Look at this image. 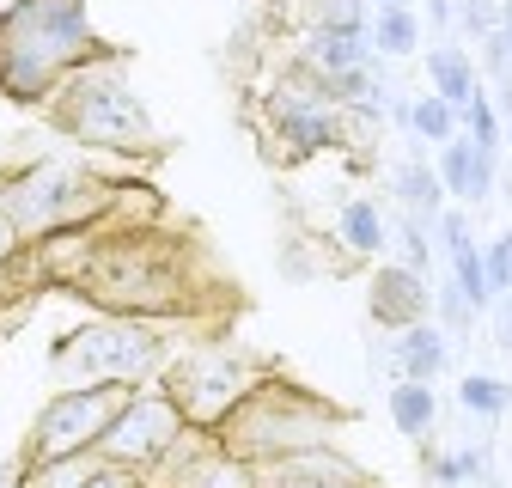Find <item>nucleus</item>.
Listing matches in <instances>:
<instances>
[{"instance_id":"nucleus-17","label":"nucleus","mask_w":512,"mask_h":488,"mask_svg":"<svg viewBox=\"0 0 512 488\" xmlns=\"http://www.w3.org/2000/svg\"><path fill=\"white\" fill-rule=\"evenodd\" d=\"M336 238L348 244V257H378L384 244H391V226H384L378 202L348 196V202H342V214H336Z\"/></svg>"},{"instance_id":"nucleus-29","label":"nucleus","mask_w":512,"mask_h":488,"mask_svg":"<svg viewBox=\"0 0 512 488\" xmlns=\"http://www.w3.org/2000/svg\"><path fill=\"white\" fill-rule=\"evenodd\" d=\"M500 342L512 348V305H506V312H500Z\"/></svg>"},{"instance_id":"nucleus-9","label":"nucleus","mask_w":512,"mask_h":488,"mask_svg":"<svg viewBox=\"0 0 512 488\" xmlns=\"http://www.w3.org/2000/svg\"><path fill=\"white\" fill-rule=\"evenodd\" d=\"M269 129L287 147V159H311V153H330L348 147V122H342V98L317 80L311 68H299L293 80H281L269 92Z\"/></svg>"},{"instance_id":"nucleus-28","label":"nucleus","mask_w":512,"mask_h":488,"mask_svg":"<svg viewBox=\"0 0 512 488\" xmlns=\"http://www.w3.org/2000/svg\"><path fill=\"white\" fill-rule=\"evenodd\" d=\"M427 25L433 31H452L458 25V0H427Z\"/></svg>"},{"instance_id":"nucleus-3","label":"nucleus","mask_w":512,"mask_h":488,"mask_svg":"<svg viewBox=\"0 0 512 488\" xmlns=\"http://www.w3.org/2000/svg\"><path fill=\"white\" fill-rule=\"evenodd\" d=\"M49 116H55L61 135L92 147V153H159L153 116L135 98V86H128L122 61L110 49L98 61H86V68H74L49 92Z\"/></svg>"},{"instance_id":"nucleus-7","label":"nucleus","mask_w":512,"mask_h":488,"mask_svg":"<svg viewBox=\"0 0 512 488\" xmlns=\"http://www.w3.org/2000/svg\"><path fill=\"white\" fill-rule=\"evenodd\" d=\"M269 379V360L250 354L238 342H189L183 354H171L165 366V397L189 415V427H202V434H220V427L256 397V385Z\"/></svg>"},{"instance_id":"nucleus-25","label":"nucleus","mask_w":512,"mask_h":488,"mask_svg":"<svg viewBox=\"0 0 512 488\" xmlns=\"http://www.w3.org/2000/svg\"><path fill=\"white\" fill-rule=\"evenodd\" d=\"M482 257H488V281H494V293H512V226L488 244Z\"/></svg>"},{"instance_id":"nucleus-24","label":"nucleus","mask_w":512,"mask_h":488,"mask_svg":"<svg viewBox=\"0 0 512 488\" xmlns=\"http://www.w3.org/2000/svg\"><path fill=\"white\" fill-rule=\"evenodd\" d=\"M427 470H433V482H439V488H452V482H476V476H482V452H476V446H464V452H452V458H433Z\"/></svg>"},{"instance_id":"nucleus-12","label":"nucleus","mask_w":512,"mask_h":488,"mask_svg":"<svg viewBox=\"0 0 512 488\" xmlns=\"http://www.w3.org/2000/svg\"><path fill=\"white\" fill-rule=\"evenodd\" d=\"M256 488H378V482L354 458H342L336 446H317V452L256 464Z\"/></svg>"},{"instance_id":"nucleus-15","label":"nucleus","mask_w":512,"mask_h":488,"mask_svg":"<svg viewBox=\"0 0 512 488\" xmlns=\"http://www.w3.org/2000/svg\"><path fill=\"white\" fill-rule=\"evenodd\" d=\"M391 373H397V379H421V385H433V379L445 373V330H439V324L391 330Z\"/></svg>"},{"instance_id":"nucleus-20","label":"nucleus","mask_w":512,"mask_h":488,"mask_svg":"<svg viewBox=\"0 0 512 488\" xmlns=\"http://www.w3.org/2000/svg\"><path fill=\"white\" fill-rule=\"evenodd\" d=\"M415 43H421V19H415V7H378V13H372V49H378L384 61L409 55Z\"/></svg>"},{"instance_id":"nucleus-14","label":"nucleus","mask_w":512,"mask_h":488,"mask_svg":"<svg viewBox=\"0 0 512 488\" xmlns=\"http://www.w3.org/2000/svg\"><path fill=\"white\" fill-rule=\"evenodd\" d=\"M439 183H445V196H464V202H488L494 196V153H482L470 135H452L439 147L433 159Z\"/></svg>"},{"instance_id":"nucleus-22","label":"nucleus","mask_w":512,"mask_h":488,"mask_svg":"<svg viewBox=\"0 0 512 488\" xmlns=\"http://www.w3.org/2000/svg\"><path fill=\"white\" fill-rule=\"evenodd\" d=\"M458 403L470 409V415H506L512 409V385L506 379H494V373H464V385H458Z\"/></svg>"},{"instance_id":"nucleus-4","label":"nucleus","mask_w":512,"mask_h":488,"mask_svg":"<svg viewBox=\"0 0 512 488\" xmlns=\"http://www.w3.org/2000/svg\"><path fill=\"white\" fill-rule=\"evenodd\" d=\"M116 196H122V183L98 177L80 159H37L25 171L0 177V202H7L25 244H49L61 232H86V226L110 220Z\"/></svg>"},{"instance_id":"nucleus-30","label":"nucleus","mask_w":512,"mask_h":488,"mask_svg":"<svg viewBox=\"0 0 512 488\" xmlns=\"http://www.w3.org/2000/svg\"><path fill=\"white\" fill-rule=\"evenodd\" d=\"M500 31H506V43H512V0H506V19H500Z\"/></svg>"},{"instance_id":"nucleus-1","label":"nucleus","mask_w":512,"mask_h":488,"mask_svg":"<svg viewBox=\"0 0 512 488\" xmlns=\"http://www.w3.org/2000/svg\"><path fill=\"white\" fill-rule=\"evenodd\" d=\"M61 244L74 251L68 269H55V281L80 287L98 299L110 318H177L196 312L202 293L189 281V244L177 238H147V232H122V238H92L86 232H61Z\"/></svg>"},{"instance_id":"nucleus-13","label":"nucleus","mask_w":512,"mask_h":488,"mask_svg":"<svg viewBox=\"0 0 512 488\" xmlns=\"http://www.w3.org/2000/svg\"><path fill=\"white\" fill-rule=\"evenodd\" d=\"M427 305H433V287L421 269L409 263H384L372 275V318L384 330H409V324H427Z\"/></svg>"},{"instance_id":"nucleus-2","label":"nucleus","mask_w":512,"mask_h":488,"mask_svg":"<svg viewBox=\"0 0 512 488\" xmlns=\"http://www.w3.org/2000/svg\"><path fill=\"white\" fill-rule=\"evenodd\" d=\"M98 55L104 43L86 19V0H13V7H0V98L49 104V92Z\"/></svg>"},{"instance_id":"nucleus-16","label":"nucleus","mask_w":512,"mask_h":488,"mask_svg":"<svg viewBox=\"0 0 512 488\" xmlns=\"http://www.w3.org/2000/svg\"><path fill=\"white\" fill-rule=\"evenodd\" d=\"M427 80H433V92L452 104L458 116L470 110V98L482 92V80H476V61L464 55V49H452V43H439V49H427Z\"/></svg>"},{"instance_id":"nucleus-10","label":"nucleus","mask_w":512,"mask_h":488,"mask_svg":"<svg viewBox=\"0 0 512 488\" xmlns=\"http://www.w3.org/2000/svg\"><path fill=\"white\" fill-rule=\"evenodd\" d=\"M183 440H189V415H183L165 391H135V397H128V409L116 415V427L104 434L98 458L128 464V470H141V476H147V470L171 464Z\"/></svg>"},{"instance_id":"nucleus-5","label":"nucleus","mask_w":512,"mask_h":488,"mask_svg":"<svg viewBox=\"0 0 512 488\" xmlns=\"http://www.w3.org/2000/svg\"><path fill=\"white\" fill-rule=\"evenodd\" d=\"M171 342L147 318H98L86 330H68L49 348V373L55 391H86V385H147L165 379Z\"/></svg>"},{"instance_id":"nucleus-8","label":"nucleus","mask_w":512,"mask_h":488,"mask_svg":"<svg viewBox=\"0 0 512 488\" xmlns=\"http://www.w3.org/2000/svg\"><path fill=\"white\" fill-rule=\"evenodd\" d=\"M135 385H86V391H55L43 403V415L31 421V440L19 452V482L37 470H55L68 458H92L104 446V434L116 427V415L128 409Z\"/></svg>"},{"instance_id":"nucleus-26","label":"nucleus","mask_w":512,"mask_h":488,"mask_svg":"<svg viewBox=\"0 0 512 488\" xmlns=\"http://www.w3.org/2000/svg\"><path fill=\"white\" fill-rule=\"evenodd\" d=\"M80 488H147V476H141V470H128V464L98 458V464H92V476H86Z\"/></svg>"},{"instance_id":"nucleus-11","label":"nucleus","mask_w":512,"mask_h":488,"mask_svg":"<svg viewBox=\"0 0 512 488\" xmlns=\"http://www.w3.org/2000/svg\"><path fill=\"white\" fill-rule=\"evenodd\" d=\"M165 470H171L165 488H256V464L232 458L220 434H202V427H189V440L177 446Z\"/></svg>"},{"instance_id":"nucleus-18","label":"nucleus","mask_w":512,"mask_h":488,"mask_svg":"<svg viewBox=\"0 0 512 488\" xmlns=\"http://www.w3.org/2000/svg\"><path fill=\"white\" fill-rule=\"evenodd\" d=\"M433 421H439V397H433V385H421V379H397L391 385V427L403 440H427L433 434Z\"/></svg>"},{"instance_id":"nucleus-23","label":"nucleus","mask_w":512,"mask_h":488,"mask_svg":"<svg viewBox=\"0 0 512 488\" xmlns=\"http://www.w3.org/2000/svg\"><path fill=\"white\" fill-rule=\"evenodd\" d=\"M464 122H470L464 135H470V141H476L482 153H500V110H494V98H488V92H476V98H470Z\"/></svg>"},{"instance_id":"nucleus-19","label":"nucleus","mask_w":512,"mask_h":488,"mask_svg":"<svg viewBox=\"0 0 512 488\" xmlns=\"http://www.w3.org/2000/svg\"><path fill=\"white\" fill-rule=\"evenodd\" d=\"M397 202H403V214H415L421 226H439V214H445V183H439V171L433 165H403L397 171Z\"/></svg>"},{"instance_id":"nucleus-6","label":"nucleus","mask_w":512,"mask_h":488,"mask_svg":"<svg viewBox=\"0 0 512 488\" xmlns=\"http://www.w3.org/2000/svg\"><path fill=\"white\" fill-rule=\"evenodd\" d=\"M342 434V415L330 403H317L293 385L263 379L256 397L220 427V446L244 464H269V458H293V452H317V446H336Z\"/></svg>"},{"instance_id":"nucleus-27","label":"nucleus","mask_w":512,"mask_h":488,"mask_svg":"<svg viewBox=\"0 0 512 488\" xmlns=\"http://www.w3.org/2000/svg\"><path fill=\"white\" fill-rule=\"evenodd\" d=\"M19 251H25V238H19V226H13V214H7V202H0V275L19 263Z\"/></svg>"},{"instance_id":"nucleus-31","label":"nucleus","mask_w":512,"mask_h":488,"mask_svg":"<svg viewBox=\"0 0 512 488\" xmlns=\"http://www.w3.org/2000/svg\"><path fill=\"white\" fill-rule=\"evenodd\" d=\"M378 7H409V0H372V13H378Z\"/></svg>"},{"instance_id":"nucleus-21","label":"nucleus","mask_w":512,"mask_h":488,"mask_svg":"<svg viewBox=\"0 0 512 488\" xmlns=\"http://www.w3.org/2000/svg\"><path fill=\"white\" fill-rule=\"evenodd\" d=\"M409 135H421V141H433V147H445L458 135V110L445 104L439 92H427V98H415L409 104Z\"/></svg>"}]
</instances>
